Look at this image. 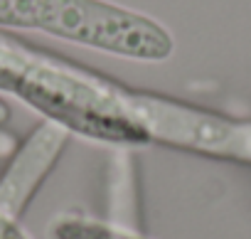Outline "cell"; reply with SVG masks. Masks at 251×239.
<instances>
[{
    "label": "cell",
    "instance_id": "cell-1",
    "mask_svg": "<svg viewBox=\"0 0 251 239\" xmlns=\"http://www.w3.org/2000/svg\"><path fill=\"white\" fill-rule=\"evenodd\" d=\"M0 94L27 104L69 136H81L116 151L151 146L148 133L131 118V86L3 37Z\"/></svg>",
    "mask_w": 251,
    "mask_h": 239
},
{
    "label": "cell",
    "instance_id": "cell-3",
    "mask_svg": "<svg viewBox=\"0 0 251 239\" xmlns=\"http://www.w3.org/2000/svg\"><path fill=\"white\" fill-rule=\"evenodd\" d=\"M20 214H15L3 200H0V239H30L25 229L18 222Z\"/></svg>",
    "mask_w": 251,
    "mask_h": 239
},
{
    "label": "cell",
    "instance_id": "cell-2",
    "mask_svg": "<svg viewBox=\"0 0 251 239\" xmlns=\"http://www.w3.org/2000/svg\"><path fill=\"white\" fill-rule=\"evenodd\" d=\"M50 0H0V27L42 32Z\"/></svg>",
    "mask_w": 251,
    "mask_h": 239
}]
</instances>
